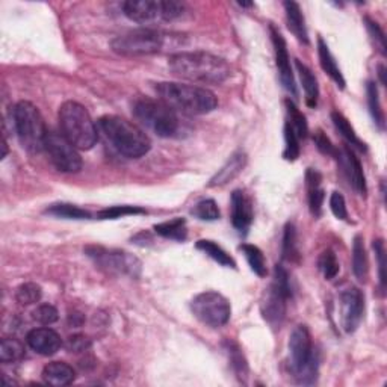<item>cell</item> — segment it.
Here are the masks:
<instances>
[{
	"instance_id": "41",
	"label": "cell",
	"mask_w": 387,
	"mask_h": 387,
	"mask_svg": "<svg viewBox=\"0 0 387 387\" xmlns=\"http://www.w3.org/2000/svg\"><path fill=\"white\" fill-rule=\"evenodd\" d=\"M33 320L43 325H52L60 320V313L56 310V307L52 304H40L32 313Z\"/></svg>"
},
{
	"instance_id": "23",
	"label": "cell",
	"mask_w": 387,
	"mask_h": 387,
	"mask_svg": "<svg viewBox=\"0 0 387 387\" xmlns=\"http://www.w3.org/2000/svg\"><path fill=\"white\" fill-rule=\"evenodd\" d=\"M295 67L300 76V81L303 85V89L305 93V103L310 108H316L318 99H320V86H318V81L315 74L309 67H305L300 60H295Z\"/></svg>"
},
{
	"instance_id": "11",
	"label": "cell",
	"mask_w": 387,
	"mask_h": 387,
	"mask_svg": "<svg viewBox=\"0 0 387 387\" xmlns=\"http://www.w3.org/2000/svg\"><path fill=\"white\" fill-rule=\"evenodd\" d=\"M86 256L94 262L97 268L103 269L108 274H120L129 277H140L141 274V262L135 256L118 252V249H108L103 247H86Z\"/></svg>"
},
{
	"instance_id": "25",
	"label": "cell",
	"mask_w": 387,
	"mask_h": 387,
	"mask_svg": "<svg viewBox=\"0 0 387 387\" xmlns=\"http://www.w3.org/2000/svg\"><path fill=\"white\" fill-rule=\"evenodd\" d=\"M352 271H354V276L359 281H366L369 274V262L361 236H356L354 245H352Z\"/></svg>"
},
{
	"instance_id": "32",
	"label": "cell",
	"mask_w": 387,
	"mask_h": 387,
	"mask_svg": "<svg viewBox=\"0 0 387 387\" xmlns=\"http://www.w3.org/2000/svg\"><path fill=\"white\" fill-rule=\"evenodd\" d=\"M26 356L25 345L17 339H2L0 344V360L2 363H16Z\"/></svg>"
},
{
	"instance_id": "13",
	"label": "cell",
	"mask_w": 387,
	"mask_h": 387,
	"mask_svg": "<svg viewBox=\"0 0 387 387\" xmlns=\"http://www.w3.org/2000/svg\"><path fill=\"white\" fill-rule=\"evenodd\" d=\"M44 152L49 161L62 173H77L82 168V157L76 147L68 141L62 133L47 132L44 144Z\"/></svg>"
},
{
	"instance_id": "7",
	"label": "cell",
	"mask_w": 387,
	"mask_h": 387,
	"mask_svg": "<svg viewBox=\"0 0 387 387\" xmlns=\"http://www.w3.org/2000/svg\"><path fill=\"white\" fill-rule=\"evenodd\" d=\"M14 126L23 149L29 153H40L44 150L45 129L44 120L35 105L30 101H18L14 108Z\"/></svg>"
},
{
	"instance_id": "16",
	"label": "cell",
	"mask_w": 387,
	"mask_h": 387,
	"mask_svg": "<svg viewBox=\"0 0 387 387\" xmlns=\"http://www.w3.org/2000/svg\"><path fill=\"white\" fill-rule=\"evenodd\" d=\"M337 159L340 168H342L344 174L347 176L349 185L354 188L360 196H366V177L363 173V168L359 159L356 157L354 152H352L349 147H344L342 150L337 152Z\"/></svg>"
},
{
	"instance_id": "42",
	"label": "cell",
	"mask_w": 387,
	"mask_h": 387,
	"mask_svg": "<svg viewBox=\"0 0 387 387\" xmlns=\"http://www.w3.org/2000/svg\"><path fill=\"white\" fill-rule=\"evenodd\" d=\"M365 21H366V28H368L369 35L375 43V49H378V52L383 56H386V37H384L383 29L380 28V25L377 21H372L368 17L365 18Z\"/></svg>"
},
{
	"instance_id": "12",
	"label": "cell",
	"mask_w": 387,
	"mask_h": 387,
	"mask_svg": "<svg viewBox=\"0 0 387 387\" xmlns=\"http://www.w3.org/2000/svg\"><path fill=\"white\" fill-rule=\"evenodd\" d=\"M191 310L198 321L212 328L225 325L232 315L229 300L224 295L213 291L198 293L191 303Z\"/></svg>"
},
{
	"instance_id": "10",
	"label": "cell",
	"mask_w": 387,
	"mask_h": 387,
	"mask_svg": "<svg viewBox=\"0 0 387 387\" xmlns=\"http://www.w3.org/2000/svg\"><path fill=\"white\" fill-rule=\"evenodd\" d=\"M165 37L161 32L150 28L133 29L112 41V50L124 56L155 55L164 49Z\"/></svg>"
},
{
	"instance_id": "24",
	"label": "cell",
	"mask_w": 387,
	"mask_h": 387,
	"mask_svg": "<svg viewBox=\"0 0 387 387\" xmlns=\"http://www.w3.org/2000/svg\"><path fill=\"white\" fill-rule=\"evenodd\" d=\"M318 55H320V62H321L322 70L333 79L340 89H344L345 88L344 74L342 72H340V68L335 60V56L332 55V52H330L328 45L321 37L318 38Z\"/></svg>"
},
{
	"instance_id": "40",
	"label": "cell",
	"mask_w": 387,
	"mask_h": 387,
	"mask_svg": "<svg viewBox=\"0 0 387 387\" xmlns=\"http://www.w3.org/2000/svg\"><path fill=\"white\" fill-rule=\"evenodd\" d=\"M284 144L283 157L286 161H295L300 156V138L288 124H284Z\"/></svg>"
},
{
	"instance_id": "14",
	"label": "cell",
	"mask_w": 387,
	"mask_h": 387,
	"mask_svg": "<svg viewBox=\"0 0 387 387\" xmlns=\"http://www.w3.org/2000/svg\"><path fill=\"white\" fill-rule=\"evenodd\" d=\"M339 303L342 328L347 333H354L361 322L363 312H365V297L360 289L348 286L340 291Z\"/></svg>"
},
{
	"instance_id": "35",
	"label": "cell",
	"mask_w": 387,
	"mask_h": 387,
	"mask_svg": "<svg viewBox=\"0 0 387 387\" xmlns=\"http://www.w3.org/2000/svg\"><path fill=\"white\" fill-rule=\"evenodd\" d=\"M283 259L289 262H297L300 254L297 248V230H295V225L292 223H288L284 227L283 233Z\"/></svg>"
},
{
	"instance_id": "21",
	"label": "cell",
	"mask_w": 387,
	"mask_h": 387,
	"mask_svg": "<svg viewBox=\"0 0 387 387\" xmlns=\"http://www.w3.org/2000/svg\"><path fill=\"white\" fill-rule=\"evenodd\" d=\"M43 380L50 386H67L74 381L76 372L65 361H52L43 369Z\"/></svg>"
},
{
	"instance_id": "20",
	"label": "cell",
	"mask_w": 387,
	"mask_h": 387,
	"mask_svg": "<svg viewBox=\"0 0 387 387\" xmlns=\"http://www.w3.org/2000/svg\"><path fill=\"white\" fill-rule=\"evenodd\" d=\"M321 174L313 168H309L305 173V185L309 192V208L313 216H320L322 212V204L325 198V191L321 188Z\"/></svg>"
},
{
	"instance_id": "28",
	"label": "cell",
	"mask_w": 387,
	"mask_h": 387,
	"mask_svg": "<svg viewBox=\"0 0 387 387\" xmlns=\"http://www.w3.org/2000/svg\"><path fill=\"white\" fill-rule=\"evenodd\" d=\"M155 232L167 239H174V241H185L188 236L186 221L184 218H176L167 223H161L155 225Z\"/></svg>"
},
{
	"instance_id": "22",
	"label": "cell",
	"mask_w": 387,
	"mask_h": 387,
	"mask_svg": "<svg viewBox=\"0 0 387 387\" xmlns=\"http://www.w3.org/2000/svg\"><path fill=\"white\" fill-rule=\"evenodd\" d=\"M284 11H286L288 28L297 40L303 44H309V33H307L305 20L301 13V8L297 2H284Z\"/></svg>"
},
{
	"instance_id": "47",
	"label": "cell",
	"mask_w": 387,
	"mask_h": 387,
	"mask_svg": "<svg viewBox=\"0 0 387 387\" xmlns=\"http://www.w3.org/2000/svg\"><path fill=\"white\" fill-rule=\"evenodd\" d=\"M384 74H386V68H384V65H380V67H378V76H380V81H381L383 85H386Z\"/></svg>"
},
{
	"instance_id": "38",
	"label": "cell",
	"mask_w": 387,
	"mask_h": 387,
	"mask_svg": "<svg viewBox=\"0 0 387 387\" xmlns=\"http://www.w3.org/2000/svg\"><path fill=\"white\" fill-rule=\"evenodd\" d=\"M318 267H320V271L322 272L325 280H333L339 274V269H340L339 260L332 249H327V252H324L320 256V260H318Z\"/></svg>"
},
{
	"instance_id": "34",
	"label": "cell",
	"mask_w": 387,
	"mask_h": 387,
	"mask_svg": "<svg viewBox=\"0 0 387 387\" xmlns=\"http://www.w3.org/2000/svg\"><path fill=\"white\" fill-rule=\"evenodd\" d=\"M366 93H368V106H369V112L372 116L374 123L377 124L378 129L383 130L384 129V112L381 109L380 105V97H378V88L374 82H369L366 86Z\"/></svg>"
},
{
	"instance_id": "1",
	"label": "cell",
	"mask_w": 387,
	"mask_h": 387,
	"mask_svg": "<svg viewBox=\"0 0 387 387\" xmlns=\"http://www.w3.org/2000/svg\"><path fill=\"white\" fill-rule=\"evenodd\" d=\"M168 67L174 76L203 85L223 84L232 74L225 60L208 52L176 53L169 58Z\"/></svg>"
},
{
	"instance_id": "33",
	"label": "cell",
	"mask_w": 387,
	"mask_h": 387,
	"mask_svg": "<svg viewBox=\"0 0 387 387\" xmlns=\"http://www.w3.org/2000/svg\"><path fill=\"white\" fill-rule=\"evenodd\" d=\"M45 212L55 216H61V218H67V220H89L91 218V213L88 211L73 206V204H67V203L52 204V206Z\"/></svg>"
},
{
	"instance_id": "37",
	"label": "cell",
	"mask_w": 387,
	"mask_h": 387,
	"mask_svg": "<svg viewBox=\"0 0 387 387\" xmlns=\"http://www.w3.org/2000/svg\"><path fill=\"white\" fill-rule=\"evenodd\" d=\"M43 297L41 288L35 283H25L18 286L16 292V298L21 305H30L37 304Z\"/></svg>"
},
{
	"instance_id": "19",
	"label": "cell",
	"mask_w": 387,
	"mask_h": 387,
	"mask_svg": "<svg viewBox=\"0 0 387 387\" xmlns=\"http://www.w3.org/2000/svg\"><path fill=\"white\" fill-rule=\"evenodd\" d=\"M247 165V155L244 152H236L230 156L229 161H227L223 168L220 169L218 173H216L212 179L209 186H224L232 181L235 177H237L239 174L242 173V169Z\"/></svg>"
},
{
	"instance_id": "6",
	"label": "cell",
	"mask_w": 387,
	"mask_h": 387,
	"mask_svg": "<svg viewBox=\"0 0 387 387\" xmlns=\"http://www.w3.org/2000/svg\"><path fill=\"white\" fill-rule=\"evenodd\" d=\"M133 116L142 126L150 129L161 138H172L180 130L177 112L162 100L142 97L135 101Z\"/></svg>"
},
{
	"instance_id": "36",
	"label": "cell",
	"mask_w": 387,
	"mask_h": 387,
	"mask_svg": "<svg viewBox=\"0 0 387 387\" xmlns=\"http://www.w3.org/2000/svg\"><path fill=\"white\" fill-rule=\"evenodd\" d=\"M191 213L201 221H216V220H220V216H221L218 204H216L215 200H211V198L198 201L196 206H194V209L191 211Z\"/></svg>"
},
{
	"instance_id": "9",
	"label": "cell",
	"mask_w": 387,
	"mask_h": 387,
	"mask_svg": "<svg viewBox=\"0 0 387 387\" xmlns=\"http://www.w3.org/2000/svg\"><path fill=\"white\" fill-rule=\"evenodd\" d=\"M185 6L174 0H129L123 4V13L135 23L173 21L184 14Z\"/></svg>"
},
{
	"instance_id": "43",
	"label": "cell",
	"mask_w": 387,
	"mask_h": 387,
	"mask_svg": "<svg viewBox=\"0 0 387 387\" xmlns=\"http://www.w3.org/2000/svg\"><path fill=\"white\" fill-rule=\"evenodd\" d=\"M330 209H332L333 215L337 220H348V209L345 198L340 192H333L332 197H330Z\"/></svg>"
},
{
	"instance_id": "4",
	"label": "cell",
	"mask_w": 387,
	"mask_h": 387,
	"mask_svg": "<svg viewBox=\"0 0 387 387\" xmlns=\"http://www.w3.org/2000/svg\"><path fill=\"white\" fill-rule=\"evenodd\" d=\"M60 128L62 135L79 150L93 149L97 142V128L89 112L77 101H65L60 108Z\"/></svg>"
},
{
	"instance_id": "5",
	"label": "cell",
	"mask_w": 387,
	"mask_h": 387,
	"mask_svg": "<svg viewBox=\"0 0 387 387\" xmlns=\"http://www.w3.org/2000/svg\"><path fill=\"white\" fill-rule=\"evenodd\" d=\"M289 369L300 384H313L318 377V356L305 325L295 327L289 337Z\"/></svg>"
},
{
	"instance_id": "18",
	"label": "cell",
	"mask_w": 387,
	"mask_h": 387,
	"mask_svg": "<svg viewBox=\"0 0 387 387\" xmlns=\"http://www.w3.org/2000/svg\"><path fill=\"white\" fill-rule=\"evenodd\" d=\"M254 218L252 201L242 191L232 194V224L239 233H247Z\"/></svg>"
},
{
	"instance_id": "39",
	"label": "cell",
	"mask_w": 387,
	"mask_h": 387,
	"mask_svg": "<svg viewBox=\"0 0 387 387\" xmlns=\"http://www.w3.org/2000/svg\"><path fill=\"white\" fill-rule=\"evenodd\" d=\"M142 213H145V211L138 206H112V208L100 211L97 213V218L99 220H117V218H123V216L142 215Z\"/></svg>"
},
{
	"instance_id": "8",
	"label": "cell",
	"mask_w": 387,
	"mask_h": 387,
	"mask_svg": "<svg viewBox=\"0 0 387 387\" xmlns=\"http://www.w3.org/2000/svg\"><path fill=\"white\" fill-rule=\"evenodd\" d=\"M289 298H292L289 272L281 265H276L274 281L267 291L265 300L262 303V313L272 328L281 327L284 316H286V301Z\"/></svg>"
},
{
	"instance_id": "15",
	"label": "cell",
	"mask_w": 387,
	"mask_h": 387,
	"mask_svg": "<svg viewBox=\"0 0 387 387\" xmlns=\"http://www.w3.org/2000/svg\"><path fill=\"white\" fill-rule=\"evenodd\" d=\"M269 32H271L272 45H274L276 64H277L280 81H281L283 86L286 88V91H289V93L295 97V96H297V84H295V77H293V73H292L291 58H289V53H288L286 41H284L280 30L276 29L272 25L269 26Z\"/></svg>"
},
{
	"instance_id": "45",
	"label": "cell",
	"mask_w": 387,
	"mask_h": 387,
	"mask_svg": "<svg viewBox=\"0 0 387 387\" xmlns=\"http://www.w3.org/2000/svg\"><path fill=\"white\" fill-rule=\"evenodd\" d=\"M374 249H375V256H377L378 260V274H380V286L381 289L386 288V249H384V242L381 239H377L374 241Z\"/></svg>"
},
{
	"instance_id": "46",
	"label": "cell",
	"mask_w": 387,
	"mask_h": 387,
	"mask_svg": "<svg viewBox=\"0 0 387 387\" xmlns=\"http://www.w3.org/2000/svg\"><path fill=\"white\" fill-rule=\"evenodd\" d=\"M313 141H315V144L318 147V150H320L321 153H324L327 156H336L337 155L336 147L332 144V141L327 138V135L322 130H318L313 135Z\"/></svg>"
},
{
	"instance_id": "17",
	"label": "cell",
	"mask_w": 387,
	"mask_h": 387,
	"mask_svg": "<svg viewBox=\"0 0 387 387\" xmlns=\"http://www.w3.org/2000/svg\"><path fill=\"white\" fill-rule=\"evenodd\" d=\"M28 345L41 356H53L62 347L61 336L52 328H33L26 336Z\"/></svg>"
},
{
	"instance_id": "2",
	"label": "cell",
	"mask_w": 387,
	"mask_h": 387,
	"mask_svg": "<svg viewBox=\"0 0 387 387\" xmlns=\"http://www.w3.org/2000/svg\"><path fill=\"white\" fill-rule=\"evenodd\" d=\"M156 93L159 94V100H162L176 112L186 113V116H203L218 106L215 94L203 86L162 82L156 85Z\"/></svg>"
},
{
	"instance_id": "26",
	"label": "cell",
	"mask_w": 387,
	"mask_h": 387,
	"mask_svg": "<svg viewBox=\"0 0 387 387\" xmlns=\"http://www.w3.org/2000/svg\"><path fill=\"white\" fill-rule=\"evenodd\" d=\"M332 121H333V124H335L336 130H337L340 135H342V138H344L351 147H356V149H359V150H361V152H366V144L359 138L357 133H356V130L352 129V126L349 124V121L342 116V113L337 112V111H335V112L332 113Z\"/></svg>"
},
{
	"instance_id": "31",
	"label": "cell",
	"mask_w": 387,
	"mask_h": 387,
	"mask_svg": "<svg viewBox=\"0 0 387 387\" xmlns=\"http://www.w3.org/2000/svg\"><path fill=\"white\" fill-rule=\"evenodd\" d=\"M224 351L227 352V356H229V360H230V365L233 368V371L236 372V375L241 380H245L248 377V365H247V360L242 354L241 348H239L235 342H230V340H227V342H224Z\"/></svg>"
},
{
	"instance_id": "27",
	"label": "cell",
	"mask_w": 387,
	"mask_h": 387,
	"mask_svg": "<svg viewBox=\"0 0 387 387\" xmlns=\"http://www.w3.org/2000/svg\"><path fill=\"white\" fill-rule=\"evenodd\" d=\"M197 248L200 252L206 253L211 259H213L215 262H218L220 265L225 267V268H236V262L235 259L223 249L218 244H215L213 241H209V239H201V241L197 242Z\"/></svg>"
},
{
	"instance_id": "29",
	"label": "cell",
	"mask_w": 387,
	"mask_h": 387,
	"mask_svg": "<svg viewBox=\"0 0 387 387\" xmlns=\"http://www.w3.org/2000/svg\"><path fill=\"white\" fill-rule=\"evenodd\" d=\"M286 105V113H288V120L286 124L295 132V135L298 136L300 141L307 138V133H309V126H307L305 117L300 112V109L293 105V101L286 100L284 101Z\"/></svg>"
},
{
	"instance_id": "44",
	"label": "cell",
	"mask_w": 387,
	"mask_h": 387,
	"mask_svg": "<svg viewBox=\"0 0 387 387\" xmlns=\"http://www.w3.org/2000/svg\"><path fill=\"white\" fill-rule=\"evenodd\" d=\"M65 348H67V351L79 354V352H85L91 348V340H89V337H86L84 335H74V336L67 339Z\"/></svg>"
},
{
	"instance_id": "3",
	"label": "cell",
	"mask_w": 387,
	"mask_h": 387,
	"mask_svg": "<svg viewBox=\"0 0 387 387\" xmlns=\"http://www.w3.org/2000/svg\"><path fill=\"white\" fill-rule=\"evenodd\" d=\"M99 128L120 155L138 159L150 150V140L142 129L132 121L117 116H105L99 120Z\"/></svg>"
},
{
	"instance_id": "30",
	"label": "cell",
	"mask_w": 387,
	"mask_h": 387,
	"mask_svg": "<svg viewBox=\"0 0 387 387\" xmlns=\"http://www.w3.org/2000/svg\"><path fill=\"white\" fill-rule=\"evenodd\" d=\"M239 248H241V252L244 253L248 265H249V268H252L254 274H257L259 277H267V274H268L267 262H265L264 253L260 252V248L256 245H252V244H242Z\"/></svg>"
}]
</instances>
